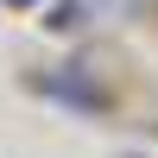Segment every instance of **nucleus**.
I'll list each match as a JSON object with an SVG mask.
<instances>
[{
    "label": "nucleus",
    "mask_w": 158,
    "mask_h": 158,
    "mask_svg": "<svg viewBox=\"0 0 158 158\" xmlns=\"http://www.w3.org/2000/svg\"><path fill=\"white\" fill-rule=\"evenodd\" d=\"M32 89H38V95H51V101H63V108H82V114H95V108H101V89H95V82H82L70 63H63V70L32 76Z\"/></svg>",
    "instance_id": "f257e3e1"
},
{
    "label": "nucleus",
    "mask_w": 158,
    "mask_h": 158,
    "mask_svg": "<svg viewBox=\"0 0 158 158\" xmlns=\"http://www.w3.org/2000/svg\"><path fill=\"white\" fill-rule=\"evenodd\" d=\"M6 6H38V0H6Z\"/></svg>",
    "instance_id": "f03ea898"
}]
</instances>
